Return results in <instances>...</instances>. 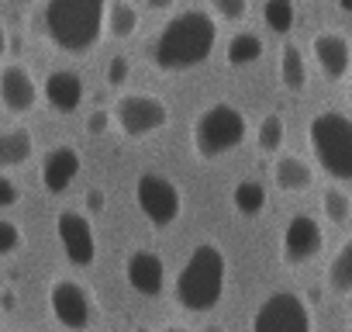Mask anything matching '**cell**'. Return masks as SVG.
Masks as SVG:
<instances>
[{"mask_svg": "<svg viewBox=\"0 0 352 332\" xmlns=\"http://www.w3.org/2000/svg\"><path fill=\"white\" fill-rule=\"evenodd\" d=\"M214 45H218V21L211 18L208 8L194 4V8L173 11L162 21V28L148 39L145 56L162 73H184L208 63Z\"/></svg>", "mask_w": 352, "mask_h": 332, "instance_id": "1", "label": "cell"}, {"mask_svg": "<svg viewBox=\"0 0 352 332\" xmlns=\"http://www.w3.org/2000/svg\"><path fill=\"white\" fill-rule=\"evenodd\" d=\"M225 287H228L225 249L211 239L197 242L190 249V256L184 260L180 273H176V304L194 311V315L214 311L225 298Z\"/></svg>", "mask_w": 352, "mask_h": 332, "instance_id": "2", "label": "cell"}, {"mask_svg": "<svg viewBox=\"0 0 352 332\" xmlns=\"http://www.w3.org/2000/svg\"><path fill=\"white\" fill-rule=\"evenodd\" d=\"M38 28L56 49L83 56L104 35V4L100 0H49L38 8Z\"/></svg>", "mask_w": 352, "mask_h": 332, "instance_id": "3", "label": "cell"}, {"mask_svg": "<svg viewBox=\"0 0 352 332\" xmlns=\"http://www.w3.org/2000/svg\"><path fill=\"white\" fill-rule=\"evenodd\" d=\"M307 145L324 166V174L342 180H352V118L342 111H318L307 121Z\"/></svg>", "mask_w": 352, "mask_h": 332, "instance_id": "4", "label": "cell"}, {"mask_svg": "<svg viewBox=\"0 0 352 332\" xmlns=\"http://www.w3.org/2000/svg\"><path fill=\"white\" fill-rule=\"evenodd\" d=\"M245 135H249L245 114L228 101H214L194 118L190 142H194V152L201 159H221L232 149H239L245 142Z\"/></svg>", "mask_w": 352, "mask_h": 332, "instance_id": "5", "label": "cell"}, {"mask_svg": "<svg viewBox=\"0 0 352 332\" xmlns=\"http://www.w3.org/2000/svg\"><path fill=\"white\" fill-rule=\"evenodd\" d=\"M107 114L124 138H145V135L169 125V104L155 94H145V90L121 94Z\"/></svg>", "mask_w": 352, "mask_h": 332, "instance_id": "6", "label": "cell"}, {"mask_svg": "<svg viewBox=\"0 0 352 332\" xmlns=\"http://www.w3.org/2000/svg\"><path fill=\"white\" fill-rule=\"evenodd\" d=\"M249 332H314V318L300 294L273 291L256 304L249 318Z\"/></svg>", "mask_w": 352, "mask_h": 332, "instance_id": "7", "label": "cell"}, {"mask_svg": "<svg viewBox=\"0 0 352 332\" xmlns=\"http://www.w3.org/2000/svg\"><path fill=\"white\" fill-rule=\"evenodd\" d=\"M135 205L155 229H169L184 211V194L173 177L159 170H145L135 180Z\"/></svg>", "mask_w": 352, "mask_h": 332, "instance_id": "8", "label": "cell"}, {"mask_svg": "<svg viewBox=\"0 0 352 332\" xmlns=\"http://www.w3.org/2000/svg\"><path fill=\"white\" fill-rule=\"evenodd\" d=\"M49 311L66 332H87L94 322V298L73 277H56L49 284Z\"/></svg>", "mask_w": 352, "mask_h": 332, "instance_id": "9", "label": "cell"}, {"mask_svg": "<svg viewBox=\"0 0 352 332\" xmlns=\"http://www.w3.org/2000/svg\"><path fill=\"white\" fill-rule=\"evenodd\" d=\"M56 236H59V246H63L69 263L94 267V260H97V232H94V222L83 211L63 208L56 215Z\"/></svg>", "mask_w": 352, "mask_h": 332, "instance_id": "10", "label": "cell"}, {"mask_svg": "<svg viewBox=\"0 0 352 332\" xmlns=\"http://www.w3.org/2000/svg\"><path fill=\"white\" fill-rule=\"evenodd\" d=\"M324 249V229L311 215H294L280 236V260L287 267H304Z\"/></svg>", "mask_w": 352, "mask_h": 332, "instance_id": "11", "label": "cell"}, {"mask_svg": "<svg viewBox=\"0 0 352 332\" xmlns=\"http://www.w3.org/2000/svg\"><path fill=\"white\" fill-rule=\"evenodd\" d=\"M311 56H314L321 76H328V80H345V73H349V66H352L349 35L338 32V28H321V32H314V39H311Z\"/></svg>", "mask_w": 352, "mask_h": 332, "instance_id": "12", "label": "cell"}, {"mask_svg": "<svg viewBox=\"0 0 352 332\" xmlns=\"http://www.w3.org/2000/svg\"><path fill=\"white\" fill-rule=\"evenodd\" d=\"M0 104L11 114H28L38 104V83L25 63H4L0 66Z\"/></svg>", "mask_w": 352, "mask_h": 332, "instance_id": "13", "label": "cell"}, {"mask_svg": "<svg viewBox=\"0 0 352 332\" xmlns=\"http://www.w3.org/2000/svg\"><path fill=\"white\" fill-rule=\"evenodd\" d=\"M124 280L135 294L155 298L166 291V263L155 249H131L124 260Z\"/></svg>", "mask_w": 352, "mask_h": 332, "instance_id": "14", "label": "cell"}, {"mask_svg": "<svg viewBox=\"0 0 352 332\" xmlns=\"http://www.w3.org/2000/svg\"><path fill=\"white\" fill-rule=\"evenodd\" d=\"M83 170V156L76 145H52L45 156H42V187L49 194H63Z\"/></svg>", "mask_w": 352, "mask_h": 332, "instance_id": "15", "label": "cell"}, {"mask_svg": "<svg viewBox=\"0 0 352 332\" xmlns=\"http://www.w3.org/2000/svg\"><path fill=\"white\" fill-rule=\"evenodd\" d=\"M42 94L59 114H73V111H80V104L87 97V83L76 70H52L42 83Z\"/></svg>", "mask_w": 352, "mask_h": 332, "instance_id": "16", "label": "cell"}, {"mask_svg": "<svg viewBox=\"0 0 352 332\" xmlns=\"http://www.w3.org/2000/svg\"><path fill=\"white\" fill-rule=\"evenodd\" d=\"M311 184H314V166L304 156H297V152L276 156V163H273V187L276 191L304 194V191H311Z\"/></svg>", "mask_w": 352, "mask_h": 332, "instance_id": "17", "label": "cell"}, {"mask_svg": "<svg viewBox=\"0 0 352 332\" xmlns=\"http://www.w3.org/2000/svg\"><path fill=\"white\" fill-rule=\"evenodd\" d=\"M35 152V138L28 128L14 125V128H0V174L14 170V166H25Z\"/></svg>", "mask_w": 352, "mask_h": 332, "instance_id": "18", "label": "cell"}, {"mask_svg": "<svg viewBox=\"0 0 352 332\" xmlns=\"http://www.w3.org/2000/svg\"><path fill=\"white\" fill-rule=\"evenodd\" d=\"M138 21H142V14H138L135 4H128V0H111V4H104V28H107L111 39H118V42L131 39L138 32Z\"/></svg>", "mask_w": 352, "mask_h": 332, "instance_id": "19", "label": "cell"}, {"mask_svg": "<svg viewBox=\"0 0 352 332\" xmlns=\"http://www.w3.org/2000/svg\"><path fill=\"white\" fill-rule=\"evenodd\" d=\"M280 83L290 94H300L307 87V63L297 42H283L280 45Z\"/></svg>", "mask_w": 352, "mask_h": 332, "instance_id": "20", "label": "cell"}, {"mask_svg": "<svg viewBox=\"0 0 352 332\" xmlns=\"http://www.w3.org/2000/svg\"><path fill=\"white\" fill-rule=\"evenodd\" d=\"M259 56H263V35H256L249 28L235 32L228 39V45H225L228 66H252V63H259Z\"/></svg>", "mask_w": 352, "mask_h": 332, "instance_id": "21", "label": "cell"}, {"mask_svg": "<svg viewBox=\"0 0 352 332\" xmlns=\"http://www.w3.org/2000/svg\"><path fill=\"white\" fill-rule=\"evenodd\" d=\"M328 287L338 298L352 294V242H342L338 253L331 256V263H328Z\"/></svg>", "mask_w": 352, "mask_h": 332, "instance_id": "22", "label": "cell"}, {"mask_svg": "<svg viewBox=\"0 0 352 332\" xmlns=\"http://www.w3.org/2000/svg\"><path fill=\"white\" fill-rule=\"evenodd\" d=\"M232 205H235L239 215L252 218V215H259L266 208V187L259 180H239L235 191H232Z\"/></svg>", "mask_w": 352, "mask_h": 332, "instance_id": "23", "label": "cell"}, {"mask_svg": "<svg viewBox=\"0 0 352 332\" xmlns=\"http://www.w3.org/2000/svg\"><path fill=\"white\" fill-rule=\"evenodd\" d=\"M263 21H266L270 32L287 35L294 28V21H297V8L290 4V0H266L263 4Z\"/></svg>", "mask_w": 352, "mask_h": 332, "instance_id": "24", "label": "cell"}, {"mask_svg": "<svg viewBox=\"0 0 352 332\" xmlns=\"http://www.w3.org/2000/svg\"><path fill=\"white\" fill-rule=\"evenodd\" d=\"M283 135H287V125H283V114L270 111L263 121H259V132H256V145L263 152H276L283 145Z\"/></svg>", "mask_w": 352, "mask_h": 332, "instance_id": "25", "label": "cell"}, {"mask_svg": "<svg viewBox=\"0 0 352 332\" xmlns=\"http://www.w3.org/2000/svg\"><path fill=\"white\" fill-rule=\"evenodd\" d=\"M321 211H324L328 222L345 225L349 215H352V198L345 194V187H328V191L321 194Z\"/></svg>", "mask_w": 352, "mask_h": 332, "instance_id": "26", "label": "cell"}, {"mask_svg": "<svg viewBox=\"0 0 352 332\" xmlns=\"http://www.w3.org/2000/svg\"><path fill=\"white\" fill-rule=\"evenodd\" d=\"M21 249H25V229L14 218L0 215V260H8V256H14Z\"/></svg>", "mask_w": 352, "mask_h": 332, "instance_id": "27", "label": "cell"}, {"mask_svg": "<svg viewBox=\"0 0 352 332\" xmlns=\"http://www.w3.org/2000/svg\"><path fill=\"white\" fill-rule=\"evenodd\" d=\"M211 18L214 21H245L249 18V0H214V8H211Z\"/></svg>", "mask_w": 352, "mask_h": 332, "instance_id": "28", "label": "cell"}, {"mask_svg": "<svg viewBox=\"0 0 352 332\" xmlns=\"http://www.w3.org/2000/svg\"><path fill=\"white\" fill-rule=\"evenodd\" d=\"M128 73H131V59L128 56H111V63H107V83L111 87H121L128 80Z\"/></svg>", "mask_w": 352, "mask_h": 332, "instance_id": "29", "label": "cell"}, {"mask_svg": "<svg viewBox=\"0 0 352 332\" xmlns=\"http://www.w3.org/2000/svg\"><path fill=\"white\" fill-rule=\"evenodd\" d=\"M21 201V187L14 184V177L0 174V208H14Z\"/></svg>", "mask_w": 352, "mask_h": 332, "instance_id": "30", "label": "cell"}, {"mask_svg": "<svg viewBox=\"0 0 352 332\" xmlns=\"http://www.w3.org/2000/svg\"><path fill=\"white\" fill-rule=\"evenodd\" d=\"M107 128H111V114H107L104 107L87 114V135H104Z\"/></svg>", "mask_w": 352, "mask_h": 332, "instance_id": "31", "label": "cell"}, {"mask_svg": "<svg viewBox=\"0 0 352 332\" xmlns=\"http://www.w3.org/2000/svg\"><path fill=\"white\" fill-rule=\"evenodd\" d=\"M87 208H90V211H104V194H100L97 187L87 191Z\"/></svg>", "mask_w": 352, "mask_h": 332, "instance_id": "32", "label": "cell"}, {"mask_svg": "<svg viewBox=\"0 0 352 332\" xmlns=\"http://www.w3.org/2000/svg\"><path fill=\"white\" fill-rule=\"evenodd\" d=\"M8 42H11V39H8V25H4V21H0V56H4V52H8Z\"/></svg>", "mask_w": 352, "mask_h": 332, "instance_id": "33", "label": "cell"}, {"mask_svg": "<svg viewBox=\"0 0 352 332\" xmlns=\"http://www.w3.org/2000/svg\"><path fill=\"white\" fill-rule=\"evenodd\" d=\"M0 304H4V308H14V291H11V287L0 291Z\"/></svg>", "mask_w": 352, "mask_h": 332, "instance_id": "34", "label": "cell"}, {"mask_svg": "<svg viewBox=\"0 0 352 332\" xmlns=\"http://www.w3.org/2000/svg\"><path fill=\"white\" fill-rule=\"evenodd\" d=\"M162 332H187V329H184V325H166Z\"/></svg>", "mask_w": 352, "mask_h": 332, "instance_id": "35", "label": "cell"}, {"mask_svg": "<svg viewBox=\"0 0 352 332\" xmlns=\"http://www.w3.org/2000/svg\"><path fill=\"white\" fill-rule=\"evenodd\" d=\"M204 332H225V325H218V322H214V325H208Z\"/></svg>", "mask_w": 352, "mask_h": 332, "instance_id": "36", "label": "cell"}, {"mask_svg": "<svg viewBox=\"0 0 352 332\" xmlns=\"http://www.w3.org/2000/svg\"><path fill=\"white\" fill-rule=\"evenodd\" d=\"M335 332H345V329H335Z\"/></svg>", "mask_w": 352, "mask_h": 332, "instance_id": "37", "label": "cell"}]
</instances>
